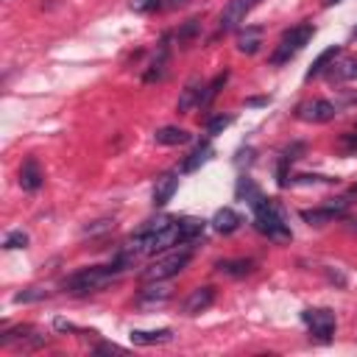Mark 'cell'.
<instances>
[{"mask_svg":"<svg viewBox=\"0 0 357 357\" xmlns=\"http://www.w3.org/2000/svg\"><path fill=\"white\" fill-rule=\"evenodd\" d=\"M123 271L112 262V265H93V268H84V271L73 274L65 279V290L73 293V296H87V293H95V290H104L109 282H115Z\"/></svg>","mask_w":357,"mask_h":357,"instance_id":"cell-1","label":"cell"},{"mask_svg":"<svg viewBox=\"0 0 357 357\" xmlns=\"http://www.w3.org/2000/svg\"><path fill=\"white\" fill-rule=\"evenodd\" d=\"M251 209H254V227H257V232H262L268 240L285 243V240L293 238L290 229H288V223H285L282 209L277 207V201H271V198L262 196Z\"/></svg>","mask_w":357,"mask_h":357,"instance_id":"cell-2","label":"cell"},{"mask_svg":"<svg viewBox=\"0 0 357 357\" xmlns=\"http://www.w3.org/2000/svg\"><path fill=\"white\" fill-rule=\"evenodd\" d=\"M140 238H143V251L146 254H157V251H165L170 246H182L178 220H170V218H162V220L151 223L148 229L140 232Z\"/></svg>","mask_w":357,"mask_h":357,"instance_id":"cell-3","label":"cell"},{"mask_svg":"<svg viewBox=\"0 0 357 357\" xmlns=\"http://www.w3.org/2000/svg\"><path fill=\"white\" fill-rule=\"evenodd\" d=\"M190 249H178V251H168V254H162V257H157L146 271L140 274V279L143 282H165V279H170V277H176L182 268L190 262Z\"/></svg>","mask_w":357,"mask_h":357,"instance_id":"cell-4","label":"cell"},{"mask_svg":"<svg viewBox=\"0 0 357 357\" xmlns=\"http://www.w3.org/2000/svg\"><path fill=\"white\" fill-rule=\"evenodd\" d=\"M312 34H316V28H312V25H296V28L285 31V36H282L279 45H277V51L271 54V65H274V67L288 65L296 54L304 51V45H310Z\"/></svg>","mask_w":357,"mask_h":357,"instance_id":"cell-5","label":"cell"},{"mask_svg":"<svg viewBox=\"0 0 357 357\" xmlns=\"http://www.w3.org/2000/svg\"><path fill=\"white\" fill-rule=\"evenodd\" d=\"M262 3V0H229L227 6H223V12H220V23H218V28L227 34V31H238L243 23H246V17L257 9Z\"/></svg>","mask_w":357,"mask_h":357,"instance_id":"cell-6","label":"cell"},{"mask_svg":"<svg viewBox=\"0 0 357 357\" xmlns=\"http://www.w3.org/2000/svg\"><path fill=\"white\" fill-rule=\"evenodd\" d=\"M301 321L307 324V330L316 335L319 341H330L332 332H335V312L327 310V307H319V310H304L301 312Z\"/></svg>","mask_w":357,"mask_h":357,"instance_id":"cell-7","label":"cell"},{"mask_svg":"<svg viewBox=\"0 0 357 357\" xmlns=\"http://www.w3.org/2000/svg\"><path fill=\"white\" fill-rule=\"evenodd\" d=\"M338 115V104L327 101V98H316V101H307L296 109V117L304 123H330Z\"/></svg>","mask_w":357,"mask_h":357,"instance_id":"cell-8","label":"cell"},{"mask_svg":"<svg viewBox=\"0 0 357 357\" xmlns=\"http://www.w3.org/2000/svg\"><path fill=\"white\" fill-rule=\"evenodd\" d=\"M346 209V201H338V204H327V207H319V209H304L301 218L310 223V227H324V223L341 218Z\"/></svg>","mask_w":357,"mask_h":357,"instance_id":"cell-9","label":"cell"},{"mask_svg":"<svg viewBox=\"0 0 357 357\" xmlns=\"http://www.w3.org/2000/svg\"><path fill=\"white\" fill-rule=\"evenodd\" d=\"M215 301V288L204 285V288H196L187 299H185V316H198V312L209 310Z\"/></svg>","mask_w":357,"mask_h":357,"instance_id":"cell-10","label":"cell"},{"mask_svg":"<svg viewBox=\"0 0 357 357\" xmlns=\"http://www.w3.org/2000/svg\"><path fill=\"white\" fill-rule=\"evenodd\" d=\"M42 182H45V176H42L39 162H36L34 157H28V159L23 162V168H20V187L28 190V193H36V190L42 187Z\"/></svg>","mask_w":357,"mask_h":357,"instance_id":"cell-11","label":"cell"},{"mask_svg":"<svg viewBox=\"0 0 357 357\" xmlns=\"http://www.w3.org/2000/svg\"><path fill=\"white\" fill-rule=\"evenodd\" d=\"M209 223H212V229H215L218 235H232V232H238V229H240L243 218H240L232 207H223V209H218V212H215V218H212Z\"/></svg>","mask_w":357,"mask_h":357,"instance_id":"cell-12","label":"cell"},{"mask_svg":"<svg viewBox=\"0 0 357 357\" xmlns=\"http://www.w3.org/2000/svg\"><path fill=\"white\" fill-rule=\"evenodd\" d=\"M327 78L335 81V84H341V81H354V78H357V56H343L341 62L335 59V62L330 65V70H327Z\"/></svg>","mask_w":357,"mask_h":357,"instance_id":"cell-13","label":"cell"},{"mask_svg":"<svg viewBox=\"0 0 357 357\" xmlns=\"http://www.w3.org/2000/svg\"><path fill=\"white\" fill-rule=\"evenodd\" d=\"M201 95H204V81H201V78H190V81L185 84V89H182V98H178L176 109H178V112H190L193 106L201 104Z\"/></svg>","mask_w":357,"mask_h":357,"instance_id":"cell-14","label":"cell"},{"mask_svg":"<svg viewBox=\"0 0 357 357\" xmlns=\"http://www.w3.org/2000/svg\"><path fill=\"white\" fill-rule=\"evenodd\" d=\"M260 45H262V28H257V25H246V28L238 31V51H240V54L251 56V54L260 51Z\"/></svg>","mask_w":357,"mask_h":357,"instance_id":"cell-15","label":"cell"},{"mask_svg":"<svg viewBox=\"0 0 357 357\" xmlns=\"http://www.w3.org/2000/svg\"><path fill=\"white\" fill-rule=\"evenodd\" d=\"M218 274H223V277H229V279H240V277H249L251 271H254V260H220L218 265Z\"/></svg>","mask_w":357,"mask_h":357,"instance_id":"cell-16","label":"cell"},{"mask_svg":"<svg viewBox=\"0 0 357 357\" xmlns=\"http://www.w3.org/2000/svg\"><path fill=\"white\" fill-rule=\"evenodd\" d=\"M178 190V176L176 173H165L162 178H157V187H154V204L165 207Z\"/></svg>","mask_w":357,"mask_h":357,"instance_id":"cell-17","label":"cell"},{"mask_svg":"<svg viewBox=\"0 0 357 357\" xmlns=\"http://www.w3.org/2000/svg\"><path fill=\"white\" fill-rule=\"evenodd\" d=\"M170 299V288H165L162 282H146V288L140 290V299H137V304H151V307H159V304H165Z\"/></svg>","mask_w":357,"mask_h":357,"instance_id":"cell-18","label":"cell"},{"mask_svg":"<svg viewBox=\"0 0 357 357\" xmlns=\"http://www.w3.org/2000/svg\"><path fill=\"white\" fill-rule=\"evenodd\" d=\"M131 343L134 346H154V343H168V341H173V332L170 330H151V332H146V330H131Z\"/></svg>","mask_w":357,"mask_h":357,"instance_id":"cell-19","label":"cell"},{"mask_svg":"<svg viewBox=\"0 0 357 357\" xmlns=\"http://www.w3.org/2000/svg\"><path fill=\"white\" fill-rule=\"evenodd\" d=\"M338 56H341V48H338V45H332V48H327V51H324V54H321L316 62L310 65V70H307V76H304V78H307V81H312V78L324 76V73L330 70V65H332Z\"/></svg>","mask_w":357,"mask_h":357,"instance_id":"cell-20","label":"cell"},{"mask_svg":"<svg viewBox=\"0 0 357 357\" xmlns=\"http://www.w3.org/2000/svg\"><path fill=\"white\" fill-rule=\"evenodd\" d=\"M212 154H215V151H212V146H209V143H198V146L193 148V154L185 159L182 170H185V173H196L201 165H207V162L212 159Z\"/></svg>","mask_w":357,"mask_h":357,"instance_id":"cell-21","label":"cell"},{"mask_svg":"<svg viewBox=\"0 0 357 357\" xmlns=\"http://www.w3.org/2000/svg\"><path fill=\"white\" fill-rule=\"evenodd\" d=\"M207 229V220H198V218H182L178 220V232H182V246L185 243H196Z\"/></svg>","mask_w":357,"mask_h":357,"instance_id":"cell-22","label":"cell"},{"mask_svg":"<svg viewBox=\"0 0 357 357\" xmlns=\"http://www.w3.org/2000/svg\"><path fill=\"white\" fill-rule=\"evenodd\" d=\"M154 140H157L159 146H182V143L190 140V134H187L185 128H178V126H165V128H159V131L154 134Z\"/></svg>","mask_w":357,"mask_h":357,"instance_id":"cell-23","label":"cell"},{"mask_svg":"<svg viewBox=\"0 0 357 357\" xmlns=\"http://www.w3.org/2000/svg\"><path fill=\"white\" fill-rule=\"evenodd\" d=\"M168 39H162V48H159V56L151 62V70L146 73V84H154V81H162L165 78V70H168Z\"/></svg>","mask_w":357,"mask_h":357,"instance_id":"cell-24","label":"cell"},{"mask_svg":"<svg viewBox=\"0 0 357 357\" xmlns=\"http://www.w3.org/2000/svg\"><path fill=\"white\" fill-rule=\"evenodd\" d=\"M227 81H229V73H227V70H223L220 76H215V78H212V81L204 87V95H201V104H198V109H207V106H209V104L218 98V93L223 89V84H227Z\"/></svg>","mask_w":357,"mask_h":357,"instance_id":"cell-25","label":"cell"},{"mask_svg":"<svg viewBox=\"0 0 357 357\" xmlns=\"http://www.w3.org/2000/svg\"><path fill=\"white\" fill-rule=\"evenodd\" d=\"M238 198H246V201H249V207H254V204L262 198V193H260V187L251 182L249 176H243L240 182H238Z\"/></svg>","mask_w":357,"mask_h":357,"instance_id":"cell-26","label":"cell"},{"mask_svg":"<svg viewBox=\"0 0 357 357\" xmlns=\"http://www.w3.org/2000/svg\"><path fill=\"white\" fill-rule=\"evenodd\" d=\"M232 115H218V117H212L209 123H207V134H209V137H218V134L223 131V128H229L232 126Z\"/></svg>","mask_w":357,"mask_h":357,"instance_id":"cell-27","label":"cell"},{"mask_svg":"<svg viewBox=\"0 0 357 357\" xmlns=\"http://www.w3.org/2000/svg\"><path fill=\"white\" fill-rule=\"evenodd\" d=\"M338 182V178H330V176H293L290 178V185H332Z\"/></svg>","mask_w":357,"mask_h":357,"instance_id":"cell-28","label":"cell"},{"mask_svg":"<svg viewBox=\"0 0 357 357\" xmlns=\"http://www.w3.org/2000/svg\"><path fill=\"white\" fill-rule=\"evenodd\" d=\"M3 246H6L9 251H14V249H25V246H28V235H25L23 229L9 232V235H6V240H3Z\"/></svg>","mask_w":357,"mask_h":357,"instance_id":"cell-29","label":"cell"},{"mask_svg":"<svg viewBox=\"0 0 357 357\" xmlns=\"http://www.w3.org/2000/svg\"><path fill=\"white\" fill-rule=\"evenodd\" d=\"M42 299H48V290H39V288H28L23 293L14 296L17 304H28V301H42Z\"/></svg>","mask_w":357,"mask_h":357,"instance_id":"cell-30","label":"cell"},{"mask_svg":"<svg viewBox=\"0 0 357 357\" xmlns=\"http://www.w3.org/2000/svg\"><path fill=\"white\" fill-rule=\"evenodd\" d=\"M157 9H162V0H131V12H137V14H148Z\"/></svg>","mask_w":357,"mask_h":357,"instance_id":"cell-31","label":"cell"},{"mask_svg":"<svg viewBox=\"0 0 357 357\" xmlns=\"http://www.w3.org/2000/svg\"><path fill=\"white\" fill-rule=\"evenodd\" d=\"M198 28H201V20H198V17H193V20H187V23H185V28H182V31L176 34V39H178V42H187V39H193V36L198 34Z\"/></svg>","mask_w":357,"mask_h":357,"instance_id":"cell-32","label":"cell"},{"mask_svg":"<svg viewBox=\"0 0 357 357\" xmlns=\"http://www.w3.org/2000/svg\"><path fill=\"white\" fill-rule=\"evenodd\" d=\"M109 229H115V220L104 218V220H95V223H89V227H87L84 232H87V235H101V232H109Z\"/></svg>","mask_w":357,"mask_h":357,"instance_id":"cell-33","label":"cell"},{"mask_svg":"<svg viewBox=\"0 0 357 357\" xmlns=\"http://www.w3.org/2000/svg\"><path fill=\"white\" fill-rule=\"evenodd\" d=\"M341 148L346 154H357V134H343V137H341Z\"/></svg>","mask_w":357,"mask_h":357,"instance_id":"cell-34","label":"cell"},{"mask_svg":"<svg viewBox=\"0 0 357 357\" xmlns=\"http://www.w3.org/2000/svg\"><path fill=\"white\" fill-rule=\"evenodd\" d=\"M190 3V0H162V9H182V6H187Z\"/></svg>","mask_w":357,"mask_h":357,"instance_id":"cell-35","label":"cell"},{"mask_svg":"<svg viewBox=\"0 0 357 357\" xmlns=\"http://www.w3.org/2000/svg\"><path fill=\"white\" fill-rule=\"evenodd\" d=\"M249 106H262V104H268V98H251V101H246Z\"/></svg>","mask_w":357,"mask_h":357,"instance_id":"cell-36","label":"cell"},{"mask_svg":"<svg viewBox=\"0 0 357 357\" xmlns=\"http://www.w3.org/2000/svg\"><path fill=\"white\" fill-rule=\"evenodd\" d=\"M335 3H341V0H324V6H335Z\"/></svg>","mask_w":357,"mask_h":357,"instance_id":"cell-37","label":"cell"},{"mask_svg":"<svg viewBox=\"0 0 357 357\" xmlns=\"http://www.w3.org/2000/svg\"><path fill=\"white\" fill-rule=\"evenodd\" d=\"M352 36H354V39H357V28H354V34H352Z\"/></svg>","mask_w":357,"mask_h":357,"instance_id":"cell-38","label":"cell"}]
</instances>
